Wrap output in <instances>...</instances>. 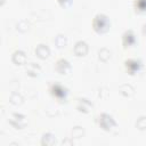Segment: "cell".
I'll use <instances>...</instances> for the list:
<instances>
[{
  "label": "cell",
  "mask_w": 146,
  "mask_h": 146,
  "mask_svg": "<svg viewBox=\"0 0 146 146\" xmlns=\"http://www.w3.org/2000/svg\"><path fill=\"white\" fill-rule=\"evenodd\" d=\"M63 145H66V144H68V145H72L73 144V141H71V140H63V143H62Z\"/></svg>",
  "instance_id": "obj_24"
},
{
  "label": "cell",
  "mask_w": 146,
  "mask_h": 146,
  "mask_svg": "<svg viewBox=\"0 0 146 146\" xmlns=\"http://www.w3.org/2000/svg\"><path fill=\"white\" fill-rule=\"evenodd\" d=\"M57 144V139L54 133L51 132H46L41 137V145L42 146H54Z\"/></svg>",
  "instance_id": "obj_13"
},
{
  "label": "cell",
  "mask_w": 146,
  "mask_h": 146,
  "mask_svg": "<svg viewBox=\"0 0 146 146\" xmlns=\"http://www.w3.org/2000/svg\"><path fill=\"white\" fill-rule=\"evenodd\" d=\"M25 71H26V74L29 75V76H31V78H36V76H39L40 75V73H41V67L36 64V63H33V62H31V63H26V68H25Z\"/></svg>",
  "instance_id": "obj_12"
},
{
  "label": "cell",
  "mask_w": 146,
  "mask_h": 146,
  "mask_svg": "<svg viewBox=\"0 0 146 146\" xmlns=\"http://www.w3.org/2000/svg\"><path fill=\"white\" fill-rule=\"evenodd\" d=\"M73 50H74L75 56H78V57H84L88 54V51H89V47H88V43L86 41L79 40V41L75 42Z\"/></svg>",
  "instance_id": "obj_8"
},
{
  "label": "cell",
  "mask_w": 146,
  "mask_h": 146,
  "mask_svg": "<svg viewBox=\"0 0 146 146\" xmlns=\"http://www.w3.org/2000/svg\"><path fill=\"white\" fill-rule=\"evenodd\" d=\"M98 58H99L100 62L106 63V62L111 58V51H110L107 48H102V49L98 51Z\"/></svg>",
  "instance_id": "obj_17"
},
{
  "label": "cell",
  "mask_w": 146,
  "mask_h": 146,
  "mask_svg": "<svg viewBox=\"0 0 146 146\" xmlns=\"http://www.w3.org/2000/svg\"><path fill=\"white\" fill-rule=\"evenodd\" d=\"M55 44L57 46V48L59 49H63L66 47L67 44V39L64 34H58L56 38H55Z\"/></svg>",
  "instance_id": "obj_16"
},
{
  "label": "cell",
  "mask_w": 146,
  "mask_h": 146,
  "mask_svg": "<svg viewBox=\"0 0 146 146\" xmlns=\"http://www.w3.org/2000/svg\"><path fill=\"white\" fill-rule=\"evenodd\" d=\"M133 9L137 14L146 13V0H133Z\"/></svg>",
  "instance_id": "obj_15"
},
{
  "label": "cell",
  "mask_w": 146,
  "mask_h": 146,
  "mask_svg": "<svg viewBox=\"0 0 146 146\" xmlns=\"http://www.w3.org/2000/svg\"><path fill=\"white\" fill-rule=\"evenodd\" d=\"M34 54H35V56H36L38 58H40V59H47V58L49 57V55H50V49H49V47H48L47 44L40 43V44H38V46L35 47Z\"/></svg>",
  "instance_id": "obj_11"
},
{
  "label": "cell",
  "mask_w": 146,
  "mask_h": 146,
  "mask_svg": "<svg viewBox=\"0 0 146 146\" xmlns=\"http://www.w3.org/2000/svg\"><path fill=\"white\" fill-rule=\"evenodd\" d=\"M136 128L140 131L146 130V116H139L138 120L136 121Z\"/></svg>",
  "instance_id": "obj_19"
},
{
  "label": "cell",
  "mask_w": 146,
  "mask_h": 146,
  "mask_svg": "<svg viewBox=\"0 0 146 146\" xmlns=\"http://www.w3.org/2000/svg\"><path fill=\"white\" fill-rule=\"evenodd\" d=\"M124 68L127 71L128 74L130 75H135L138 72L141 71L143 68V63L140 59H136V58H129L124 60Z\"/></svg>",
  "instance_id": "obj_4"
},
{
  "label": "cell",
  "mask_w": 146,
  "mask_h": 146,
  "mask_svg": "<svg viewBox=\"0 0 146 146\" xmlns=\"http://www.w3.org/2000/svg\"><path fill=\"white\" fill-rule=\"evenodd\" d=\"M55 70L57 73H59L60 75H66L71 72L72 66L70 64V62L65 58H59L56 63H55Z\"/></svg>",
  "instance_id": "obj_6"
},
{
  "label": "cell",
  "mask_w": 146,
  "mask_h": 146,
  "mask_svg": "<svg viewBox=\"0 0 146 146\" xmlns=\"http://www.w3.org/2000/svg\"><path fill=\"white\" fill-rule=\"evenodd\" d=\"M11 60H13V63H14L15 65L22 66V65H25V64H26L27 57H26V54H25L23 50H15V51L13 52Z\"/></svg>",
  "instance_id": "obj_10"
},
{
  "label": "cell",
  "mask_w": 146,
  "mask_h": 146,
  "mask_svg": "<svg viewBox=\"0 0 146 146\" xmlns=\"http://www.w3.org/2000/svg\"><path fill=\"white\" fill-rule=\"evenodd\" d=\"M83 135H84V130L81 127L76 125V127H74L72 129V137L73 138H81Z\"/></svg>",
  "instance_id": "obj_20"
},
{
  "label": "cell",
  "mask_w": 146,
  "mask_h": 146,
  "mask_svg": "<svg viewBox=\"0 0 146 146\" xmlns=\"http://www.w3.org/2000/svg\"><path fill=\"white\" fill-rule=\"evenodd\" d=\"M9 123L15 129H23L26 125V116L21 113H13L9 119Z\"/></svg>",
  "instance_id": "obj_7"
},
{
  "label": "cell",
  "mask_w": 146,
  "mask_h": 146,
  "mask_svg": "<svg viewBox=\"0 0 146 146\" xmlns=\"http://www.w3.org/2000/svg\"><path fill=\"white\" fill-rule=\"evenodd\" d=\"M29 26H30V24L27 23V21H21L17 24V30L21 32H26L29 30Z\"/></svg>",
  "instance_id": "obj_21"
},
{
  "label": "cell",
  "mask_w": 146,
  "mask_h": 146,
  "mask_svg": "<svg viewBox=\"0 0 146 146\" xmlns=\"http://www.w3.org/2000/svg\"><path fill=\"white\" fill-rule=\"evenodd\" d=\"M49 91H50V95L54 98H56L58 102H62V103L66 102L67 96H68V90L63 84H60V83H52L49 87Z\"/></svg>",
  "instance_id": "obj_2"
},
{
  "label": "cell",
  "mask_w": 146,
  "mask_h": 146,
  "mask_svg": "<svg viewBox=\"0 0 146 146\" xmlns=\"http://www.w3.org/2000/svg\"><path fill=\"white\" fill-rule=\"evenodd\" d=\"M57 2L59 3V6H60V7H63V8H66V7L71 6V3H72V0H57Z\"/></svg>",
  "instance_id": "obj_22"
},
{
  "label": "cell",
  "mask_w": 146,
  "mask_h": 146,
  "mask_svg": "<svg viewBox=\"0 0 146 146\" xmlns=\"http://www.w3.org/2000/svg\"><path fill=\"white\" fill-rule=\"evenodd\" d=\"M23 100H24V98L22 97V95L18 94V92H16V91H14V92L10 95V97H9V102H10L13 105H21V104L23 103Z\"/></svg>",
  "instance_id": "obj_18"
},
{
  "label": "cell",
  "mask_w": 146,
  "mask_h": 146,
  "mask_svg": "<svg viewBox=\"0 0 146 146\" xmlns=\"http://www.w3.org/2000/svg\"><path fill=\"white\" fill-rule=\"evenodd\" d=\"M141 33L144 36H146V23L143 24V26H141Z\"/></svg>",
  "instance_id": "obj_23"
},
{
  "label": "cell",
  "mask_w": 146,
  "mask_h": 146,
  "mask_svg": "<svg viewBox=\"0 0 146 146\" xmlns=\"http://www.w3.org/2000/svg\"><path fill=\"white\" fill-rule=\"evenodd\" d=\"M136 42H137V38H136V34L132 30H127V31L123 32V34H122V44H123L124 49L133 47L136 44Z\"/></svg>",
  "instance_id": "obj_5"
},
{
  "label": "cell",
  "mask_w": 146,
  "mask_h": 146,
  "mask_svg": "<svg viewBox=\"0 0 146 146\" xmlns=\"http://www.w3.org/2000/svg\"><path fill=\"white\" fill-rule=\"evenodd\" d=\"M98 125L100 129H103L104 131H111L112 129H114L116 127V122L114 120V117L107 113H102L98 119H97Z\"/></svg>",
  "instance_id": "obj_3"
},
{
  "label": "cell",
  "mask_w": 146,
  "mask_h": 146,
  "mask_svg": "<svg viewBox=\"0 0 146 146\" xmlns=\"http://www.w3.org/2000/svg\"><path fill=\"white\" fill-rule=\"evenodd\" d=\"M94 107V104L87 98H79L76 104V110L81 113H89Z\"/></svg>",
  "instance_id": "obj_9"
},
{
  "label": "cell",
  "mask_w": 146,
  "mask_h": 146,
  "mask_svg": "<svg viewBox=\"0 0 146 146\" xmlns=\"http://www.w3.org/2000/svg\"><path fill=\"white\" fill-rule=\"evenodd\" d=\"M92 29L98 34H105L111 29V19L105 14H97L92 19Z\"/></svg>",
  "instance_id": "obj_1"
},
{
  "label": "cell",
  "mask_w": 146,
  "mask_h": 146,
  "mask_svg": "<svg viewBox=\"0 0 146 146\" xmlns=\"http://www.w3.org/2000/svg\"><path fill=\"white\" fill-rule=\"evenodd\" d=\"M119 91H120V94H121L122 96H124V97H130V96H132V95L135 94L133 87L130 86V84H128V83L121 84V86L119 87Z\"/></svg>",
  "instance_id": "obj_14"
}]
</instances>
